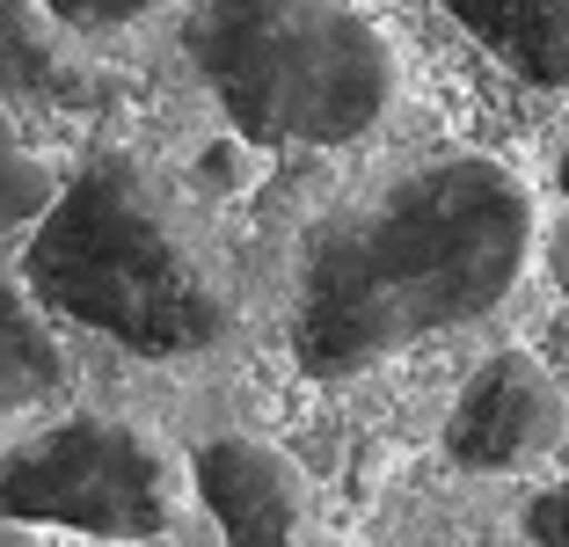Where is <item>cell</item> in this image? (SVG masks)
Masks as SVG:
<instances>
[{"label": "cell", "mask_w": 569, "mask_h": 547, "mask_svg": "<svg viewBox=\"0 0 569 547\" xmlns=\"http://www.w3.org/2000/svg\"><path fill=\"white\" fill-rule=\"evenodd\" d=\"M489 59L533 88H569V0H438Z\"/></svg>", "instance_id": "obj_8"}, {"label": "cell", "mask_w": 569, "mask_h": 547, "mask_svg": "<svg viewBox=\"0 0 569 547\" xmlns=\"http://www.w3.org/2000/svg\"><path fill=\"white\" fill-rule=\"evenodd\" d=\"M0 96L22 110H102L110 73L51 0H0Z\"/></svg>", "instance_id": "obj_7"}, {"label": "cell", "mask_w": 569, "mask_h": 547, "mask_svg": "<svg viewBox=\"0 0 569 547\" xmlns=\"http://www.w3.org/2000/svg\"><path fill=\"white\" fill-rule=\"evenodd\" d=\"M198 497L212 511V526L241 547H284L307 533V475L284 460L270 438L249 431H212L190 452Z\"/></svg>", "instance_id": "obj_6"}, {"label": "cell", "mask_w": 569, "mask_h": 547, "mask_svg": "<svg viewBox=\"0 0 569 547\" xmlns=\"http://www.w3.org/2000/svg\"><path fill=\"white\" fill-rule=\"evenodd\" d=\"M183 51L256 147H351L387 117L402 59L351 0H183Z\"/></svg>", "instance_id": "obj_3"}, {"label": "cell", "mask_w": 569, "mask_h": 547, "mask_svg": "<svg viewBox=\"0 0 569 547\" xmlns=\"http://www.w3.org/2000/svg\"><path fill=\"white\" fill-rule=\"evenodd\" d=\"M59 16L73 22V30H88V37H110V30H132V22H147L161 0H51Z\"/></svg>", "instance_id": "obj_11"}, {"label": "cell", "mask_w": 569, "mask_h": 547, "mask_svg": "<svg viewBox=\"0 0 569 547\" xmlns=\"http://www.w3.org/2000/svg\"><path fill=\"white\" fill-rule=\"evenodd\" d=\"M562 198H569V153H562Z\"/></svg>", "instance_id": "obj_15"}, {"label": "cell", "mask_w": 569, "mask_h": 547, "mask_svg": "<svg viewBox=\"0 0 569 547\" xmlns=\"http://www.w3.org/2000/svg\"><path fill=\"white\" fill-rule=\"evenodd\" d=\"M51 198H59V176H51V161L16 132V117L0 102V241L16 227H30V219H44Z\"/></svg>", "instance_id": "obj_10"}, {"label": "cell", "mask_w": 569, "mask_h": 547, "mask_svg": "<svg viewBox=\"0 0 569 547\" xmlns=\"http://www.w3.org/2000/svg\"><path fill=\"white\" fill-rule=\"evenodd\" d=\"M67 344L51 329V307L30 278L0 270V416H22L67 387Z\"/></svg>", "instance_id": "obj_9"}, {"label": "cell", "mask_w": 569, "mask_h": 547, "mask_svg": "<svg viewBox=\"0 0 569 547\" xmlns=\"http://www.w3.org/2000/svg\"><path fill=\"white\" fill-rule=\"evenodd\" d=\"M22 533H30V518H16V511H0V547H8V540H22Z\"/></svg>", "instance_id": "obj_13"}, {"label": "cell", "mask_w": 569, "mask_h": 547, "mask_svg": "<svg viewBox=\"0 0 569 547\" xmlns=\"http://www.w3.org/2000/svg\"><path fill=\"white\" fill-rule=\"evenodd\" d=\"M569 431V401L533 350H489L446 409V460L468 475H519L548 460Z\"/></svg>", "instance_id": "obj_5"}, {"label": "cell", "mask_w": 569, "mask_h": 547, "mask_svg": "<svg viewBox=\"0 0 569 547\" xmlns=\"http://www.w3.org/2000/svg\"><path fill=\"white\" fill-rule=\"evenodd\" d=\"M533 190L489 153H423L307 227L284 344L315 380L372 372L423 336L497 315L533 256Z\"/></svg>", "instance_id": "obj_1"}, {"label": "cell", "mask_w": 569, "mask_h": 547, "mask_svg": "<svg viewBox=\"0 0 569 547\" xmlns=\"http://www.w3.org/2000/svg\"><path fill=\"white\" fill-rule=\"evenodd\" d=\"M562 292H569V233H562Z\"/></svg>", "instance_id": "obj_14"}, {"label": "cell", "mask_w": 569, "mask_h": 547, "mask_svg": "<svg viewBox=\"0 0 569 547\" xmlns=\"http://www.w3.org/2000/svg\"><path fill=\"white\" fill-rule=\"evenodd\" d=\"M22 278L51 315L139 358H198L234 329L241 299L204 212L132 147H102L59 182Z\"/></svg>", "instance_id": "obj_2"}, {"label": "cell", "mask_w": 569, "mask_h": 547, "mask_svg": "<svg viewBox=\"0 0 569 547\" xmlns=\"http://www.w3.org/2000/svg\"><path fill=\"white\" fill-rule=\"evenodd\" d=\"M0 511L96 540H161L176 533V467L132 416L81 409L0 452Z\"/></svg>", "instance_id": "obj_4"}, {"label": "cell", "mask_w": 569, "mask_h": 547, "mask_svg": "<svg viewBox=\"0 0 569 547\" xmlns=\"http://www.w3.org/2000/svg\"><path fill=\"white\" fill-rule=\"evenodd\" d=\"M519 533L526 540H548V547H569V481H555V489H540V497L526 504Z\"/></svg>", "instance_id": "obj_12"}]
</instances>
